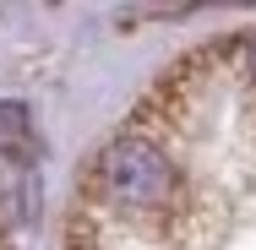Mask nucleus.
I'll return each instance as SVG.
<instances>
[{
  "instance_id": "1",
  "label": "nucleus",
  "mask_w": 256,
  "mask_h": 250,
  "mask_svg": "<svg viewBox=\"0 0 256 250\" xmlns=\"http://www.w3.org/2000/svg\"><path fill=\"white\" fill-rule=\"evenodd\" d=\"M174 185H180L174 163L142 131L109 136L93 158V174H88V191L109 207H126V212H164L174 201Z\"/></svg>"
},
{
  "instance_id": "2",
  "label": "nucleus",
  "mask_w": 256,
  "mask_h": 250,
  "mask_svg": "<svg viewBox=\"0 0 256 250\" xmlns=\"http://www.w3.org/2000/svg\"><path fill=\"white\" fill-rule=\"evenodd\" d=\"M0 152H6L11 163H33V158H38L33 114H28V103H16V98L0 103Z\"/></svg>"
},
{
  "instance_id": "3",
  "label": "nucleus",
  "mask_w": 256,
  "mask_h": 250,
  "mask_svg": "<svg viewBox=\"0 0 256 250\" xmlns=\"http://www.w3.org/2000/svg\"><path fill=\"white\" fill-rule=\"evenodd\" d=\"M246 71H251V76H256V38H251V44H246Z\"/></svg>"
}]
</instances>
